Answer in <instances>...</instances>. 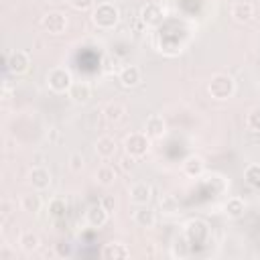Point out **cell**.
<instances>
[{
	"mask_svg": "<svg viewBox=\"0 0 260 260\" xmlns=\"http://www.w3.org/2000/svg\"><path fill=\"white\" fill-rule=\"evenodd\" d=\"M132 219H134V223H136L138 228H144V230H148V228H152V225L156 223V215H154V211L148 209L146 205H140V209L134 211Z\"/></svg>",
	"mask_w": 260,
	"mask_h": 260,
	"instance_id": "d6986e66",
	"label": "cell"
},
{
	"mask_svg": "<svg viewBox=\"0 0 260 260\" xmlns=\"http://www.w3.org/2000/svg\"><path fill=\"white\" fill-rule=\"evenodd\" d=\"M246 126L252 130V132H260V108L252 110L246 118Z\"/></svg>",
	"mask_w": 260,
	"mask_h": 260,
	"instance_id": "83f0119b",
	"label": "cell"
},
{
	"mask_svg": "<svg viewBox=\"0 0 260 260\" xmlns=\"http://www.w3.org/2000/svg\"><path fill=\"white\" fill-rule=\"evenodd\" d=\"M150 195H152V187L146 181H136L130 187V201L136 205H146L150 201Z\"/></svg>",
	"mask_w": 260,
	"mask_h": 260,
	"instance_id": "5bb4252c",
	"label": "cell"
},
{
	"mask_svg": "<svg viewBox=\"0 0 260 260\" xmlns=\"http://www.w3.org/2000/svg\"><path fill=\"white\" fill-rule=\"evenodd\" d=\"M73 79H71V73L69 69L65 67H53L49 73H47V85L55 91V93H67L69 87H71Z\"/></svg>",
	"mask_w": 260,
	"mask_h": 260,
	"instance_id": "3957f363",
	"label": "cell"
},
{
	"mask_svg": "<svg viewBox=\"0 0 260 260\" xmlns=\"http://www.w3.org/2000/svg\"><path fill=\"white\" fill-rule=\"evenodd\" d=\"M183 173L189 175V177H201L205 173V160L197 154L187 156L185 162H183Z\"/></svg>",
	"mask_w": 260,
	"mask_h": 260,
	"instance_id": "ac0fdd59",
	"label": "cell"
},
{
	"mask_svg": "<svg viewBox=\"0 0 260 260\" xmlns=\"http://www.w3.org/2000/svg\"><path fill=\"white\" fill-rule=\"evenodd\" d=\"M183 236L187 238V242L191 246H199V244H205L207 242L209 228H207V223L203 219H189L185 223V234Z\"/></svg>",
	"mask_w": 260,
	"mask_h": 260,
	"instance_id": "5b68a950",
	"label": "cell"
},
{
	"mask_svg": "<svg viewBox=\"0 0 260 260\" xmlns=\"http://www.w3.org/2000/svg\"><path fill=\"white\" fill-rule=\"evenodd\" d=\"M244 211H246V203H244V199H240V197H232V199H228L225 205H223V213H225L228 217H232V219L242 217Z\"/></svg>",
	"mask_w": 260,
	"mask_h": 260,
	"instance_id": "603a6c76",
	"label": "cell"
},
{
	"mask_svg": "<svg viewBox=\"0 0 260 260\" xmlns=\"http://www.w3.org/2000/svg\"><path fill=\"white\" fill-rule=\"evenodd\" d=\"M69 169H71L73 173H79V171L83 169V156H81V152H73V154L69 156Z\"/></svg>",
	"mask_w": 260,
	"mask_h": 260,
	"instance_id": "f1b7e54d",
	"label": "cell"
},
{
	"mask_svg": "<svg viewBox=\"0 0 260 260\" xmlns=\"http://www.w3.org/2000/svg\"><path fill=\"white\" fill-rule=\"evenodd\" d=\"M55 250H57V256H61V258L73 256V248H71V244H67V242H59V244L55 246Z\"/></svg>",
	"mask_w": 260,
	"mask_h": 260,
	"instance_id": "f546056e",
	"label": "cell"
},
{
	"mask_svg": "<svg viewBox=\"0 0 260 260\" xmlns=\"http://www.w3.org/2000/svg\"><path fill=\"white\" fill-rule=\"evenodd\" d=\"M138 18H140L142 24H146V26H156V24L162 22L165 10H162V6H160L158 2H152V0H150V2H146V4L140 8Z\"/></svg>",
	"mask_w": 260,
	"mask_h": 260,
	"instance_id": "ba28073f",
	"label": "cell"
},
{
	"mask_svg": "<svg viewBox=\"0 0 260 260\" xmlns=\"http://www.w3.org/2000/svg\"><path fill=\"white\" fill-rule=\"evenodd\" d=\"M116 169L112 165H100L98 171H95V181L102 185V187H110L116 183Z\"/></svg>",
	"mask_w": 260,
	"mask_h": 260,
	"instance_id": "44dd1931",
	"label": "cell"
},
{
	"mask_svg": "<svg viewBox=\"0 0 260 260\" xmlns=\"http://www.w3.org/2000/svg\"><path fill=\"white\" fill-rule=\"evenodd\" d=\"M207 91L215 100H228L236 93V81L228 73H215L207 83Z\"/></svg>",
	"mask_w": 260,
	"mask_h": 260,
	"instance_id": "6da1fadb",
	"label": "cell"
},
{
	"mask_svg": "<svg viewBox=\"0 0 260 260\" xmlns=\"http://www.w3.org/2000/svg\"><path fill=\"white\" fill-rule=\"evenodd\" d=\"M18 246H20V250L26 252V254L37 252V250L41 248V238H39V234L26 230V232L20 234V238H18Z\"/></svg>",
	"mask_w": 260,
	"mask_h": 260,
	"instance_id": "ffe728a7",
	"label": "cell"
},
{
	"mask_svg": "<svg viewBox=\"0 0 260 260\" xmlns=\"http://www.w3.org/2000/svg\"><path fill=\"white\" fill-rule=\"evenodd\" d=\"M116 148H118L116 138L110 136V134H104V136H100L95 140V154L100 158H112L116 154Z\"/></svg>",
	"mask_w": 260,
	"mask_h": 260,
	"instance_id": "2e32d148",
	"label": "cell"
},
{
	"mask_svg": "<svg viewBox=\"0 0 260 260\" xmlns=\"http://www.w3.org/2000/svg\"><path fill=\"white\" fill-rule=\"evenodd\" d=\"M102 258L106 260H124L130 258V248L122 242H110L102 248Z\"/></svg>",
	"mask_w": 260,
	"mask_h": 260,
	"instance_id": "9a60e30c",
	"label": "cell"
},
{
	"mask_svg": "<svg viewBox=\"0 0 260 260\" xmlns=\"http://www.w3.org/2000/svg\"><path fill=\"white\" fill-rule=\"evenodd\" d=\"M230 14L234 16V20L238 22H250L256 16V8L250 0H236L230 8Z\"/></svg>",
	"mask_w": 260,
	"mask_h": 260,
	"instance_id": "9c48e42d",
	"label": "cell"
},
{
	"mask_svg": "<svg viewBox=\"0 0 260 260\" xmlns=\"http://www.w3.org/2000/svg\"><path fill=\"white\" fill-rule=\"evenodd\" d=\"M28 183H30V187L35 189V191H45V189H49V185H51V173H49V169H45V167H32L30 171H28Z\"/></svg>",
	"mask_w": 260,
	"mask_h": 260,
	"instance_id": "30bf717a",
	"label": "cell"
},
{
	"mask_svg": "<svg viewBox=\"0 0 260 260\" xmlns=\"http://www.w3.org/2000/svg\"><path fill=\"white\" fill-rule=\"evenodd\" d=\"M158 205H160L162 213H167V215H173V213L179 211V199L171 193H162L160 199H158Z\"/></svg>",
	"mask_w": 260,
	"mask_h": 260,
	"instance_id": "484cf974",
	"label": "cell"
},
{
	"mask_svg": "<svg viewBox=\"0 0 260 260\" xmlns=\"http://www.w3.org/2000/svg\"><path fill=\"white\" fill-rule=\"evenodd\" d=\"M144 132L148 134V138H162L167 134V122L162 116L158 114H150L144 122Z\"/></svg>",
	"mask_w": 260,
	"mask_h": 260,
	"instance_id": "7c38bea8",
	"label": "cell"
},
{
	"mask_svg": "<svg viewBox=\"0 0 260 260\" xmlns=\"http://www.w3.org/2000/svg\"><path fill=\"white\" fill-rule=\"evenodd\" d=\"M134 162H136V158H134L132 154H128V152H126V154L120 158V167H122V171H126V173L134 169Z\"/></svg>",
	"mask_w": 260,
	"mask_h": 260,
	"instance_id": "4dcf8cb0",
	"label": "cell"
},
{
	"mask_svg": "<svg viewBox=\"0 0 260 260\" xmlns=\"http://www.w3.org/2000/svg\"><path fill=\"white\" fill-rule=\"evenodd\" d=\"M108 217H110V211L102 205V203H95V205H91L87 211H85V219H87V223H89V228H104L106 223H108Z\"/></svg>",
	"mask_w": 260,
	"mask_h": 260,
	"instance_id": "8fae6325",
	"label": "cell"
},
{
	"mask_svg": "<svg viewBox=\"0 0 260 260\" xmlns=\"http://www.w3.org/2000/svg\"><path fill=\"white\" fill-rule=\"evenodd\" d=\"M126 114V108L120 104V102H110L106 108H104V116L108 122H120Z\"/></svg>",
	"mask_w": 260,
	"mask_h": 260,
	"instance_id": "cb8c5ba5",
	"label": "cell"
},
{
	"mask_svg": "<svg viewBox=\"0 0 260 260\" xmlns=\"http://www.w3.org/2000/svg\"><path fill=\"white\" fill-rule=\"evenodd\" d=\"M47 211H49V215H51L55 221H61V219H65V215H67V201H65L63 197H53V199L49 201V205H47Z\"/></svg>",
	"mask_w": 260,
	"mask_h": 260,
	"instance_id": "7402d4cb",
	"label": "cell"
},
{
	"mask_svg": "<svg viewBox=\"0 0 260 260\" xmlns=\"http://www.w3.org/2000/svg\"><path fill=\"white\" fill-rule=\"evenodd\" d=\"M20 207H22V211L37 213V211H41V207H43V199H41V195H37V193H28V195H24V197L20 199Z\"/></svg>",
	"mask_w": 260,
	"mask_h": 260,
	"instance_id": "d4e9b609",
	"label": "cell"
},
{
	"mask_svg": "<svg viewBox=\"0 0 260 260\" xmlns=\"http://www.w3.org/2000/svg\"><path fill=\"white\" fill-rule=\"evenodd\" d=\"M69 4L75 8V10H87V8H91L93 6V0H69Z\"/></svg>",
	"mask_w": 260,
	"mask_h": 260,
	"instance_id": "1f68e13d",
	"label": "cell"
},
{
	"mask_svg": "<svg viewBox=\"0 0 260 260\" xmlns=\"http://www.w3.org/2000/svg\"><path fill=\"white\" fill-rule=\"evenodd\" d=\"M100 203H102V205H104V207H106L110 213H112V211H114V207H116V199H114L112 195H104Z\"/></svg>",
	"mask_w": 260,
	"mask_h": 260,
	"instance_id": "d6a6232c",
	"label": "cell"
},
{
	"mask_svg": "<svg viewBox=\"0 0 260 260\" xmlns=\"http://www.w3.org/2000/svg\"><path fill=\"white\" fill-rule=\"evenodd\" d=\"M6 71L8 73H14V75H20V73H26L28 71V65H30V57L26 51H12L6 55Z\"/></svg>",
	"mask_w": 260,
	"mask_h": 260,
	"instance_id": "52a82bcc",
	"label": "cell"
},
{
	"mask_svg": "<svg viewBox=\"0 0 260 260\" xmlns=\"http://www.w3.org/2000/svg\"><path fill=\"white\" fill-rule=\"evenodd\" d=\"M244 181H246L252 189H258V191H260V165H258V162L246 167V171H244Z\"/></svg>",
	"mask_w": 260,
	"mask_h": 260,
	"instance_id": "4316f807",
	"label": "cell"
},
{
	"mask_svg": "<svg viewBox=\"0 0 260 260\" xmlns=\"http://www.w3.org/2000/svg\"><path fill=\"white\" fill-rule=\"evenodd\" d=\"M67 95L75 102V104H85L91 98V85L87 81H73Z\"/></svg>",
	"mask_w": 260,
	"mask_h": 260,
	"instance_id": "e0dca14e",
	"label": "cell"
},
{
	"mask_svg": "<svg viewBox=\"0 0 260 260\" xmlns=\"http://www.w3.org/2000/svg\"><path fill=\"white\" fill-rule=\"evenodd\" d=\"M148 146H150V142H148V134L146 132H132V134H128L124 138V150L128 154H132L134 158L144 156L148 152Z\"/></svg>",
	"mask_w": 260,
	"mask_h": 260,
	"instance_id": "277c9868",
	"label": "cell"
},
{
	"mask_svg": "<svg viewBox=\"0 0 260 260\" xmlns=\"http://www.w3.org/2000/svg\"><path fill=\"white\" fill-rule=\"evenodd\" d=\"M41 26L51 32V35H63L65 28H67V16L59 10H53V12H47L43 18H41Z\"/></svg>",
	"mask_w": 260,
	"mask_h": 260,
	"instance_id": "8992f818",
	"label": "cell"
},
{
	"mask_svg": "<svg viewBox=\"0 0 260 260\" xmlns=\"http://www.w3.org/2000/svg\"><path fill=\"white\" fill-rule=\"evenodd\" d=\"M118 81L124 85V87H136L140 81H142V71L138 65H126L120 69L118 73Z\"/></svg>",
	"mask_w": 260,
	"mask_h": 260,
	"instance_id": "4fadbf2b",
	"label": "cell"
},
{
	"mask_svg": "<svg viewBox=\"0 0 260 260\" xmlns=\"http://www.w3.org/2000/svg\"><path fill=\"white\" fill-rule=\"evenodd\" d=\"M118 20H120V10H118L114 4H110V2L98 4V8H95L93 14H91V22H93L98 28H102V30L114 28V26L118 24Z\"/></svg>",
	"mask_w": 260,
	"mask_h": 260,
	"instance_id": "7a4b0ae2",
	"label": "cell"
}]
</instances>
